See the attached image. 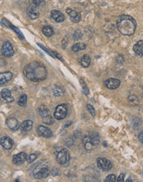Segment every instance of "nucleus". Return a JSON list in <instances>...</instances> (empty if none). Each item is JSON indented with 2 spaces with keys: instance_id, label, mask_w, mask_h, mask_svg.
Listing matches in <instances>:
<instances>
[{
  "instance_id": "nucleus-12",
  "label": "nucleus",
  "mask_w": 143,
  "mask_h": 182,
  "mask_svg": "<svg viewBox=\"0 0 143 182\" xmlns=\"http://www.w3.org/2000/svg\"><path fill=\"white\" fill-rule=\"evenodd\" d=\"M66 12L68 13V15L70 16L71 21L73 22H76L77 23V22H79L80 20H81V15L75 10H74L72 8H67Z\"/></svg>"
},
{
  "instance_id": "nucleus-36",
  "label": "nucleus",
  "mask_w": 143,
  "mask_h": 182,
  "mask_svg": "<svg viewBox=\"0 0 143 182\" xmlns=\"http://www.w3.org/2000/svg\"><path fill=\"white\" fill-rule=\"evenodd\" d=\"M42 0H33V3L35 4V5L38 6L40 3H42Z\"/></svg>"
},
{
  "instance_id": "nucleus-17",
  "label": "nucleus",
  "mask_w": 143,
  "mask_h": 182,
  "mask_svg": "<svg viewBox=\"0 0 143 182\" xmlns=\"http://www.w3.org/2000/svg\"><path fill=\"white\" fill-rule=\"evenodd\" d=\"M32 126H33V123L32 120H25L21 123L20 125V128L22 132H29V131L32 130Z\"/></svg>"
},
{
  "instance_id": "nucleus-13",
  "label": "nucleus",
  "mask_w": 143,
  "mask_h": 182,
  "mask_svg": "<svg viewBox=\"0 0 143 182\" xmlns=\"http://www.w3.org/2000/svg\"><path fill=\"white\" fill-rule=\"evenodd\" d=\"M6 124L8 127V128L12 131H17L20 127L18 120L15 118H8L6 121Z\"/></svg>"
},
{
  "instance_id": "nucleus-18",
  "label": "nucleus",
  "mask_w": 143,
  "mask_h": 182,
  "mask_svg": "<svg viewBox=\"0 0 143 182\" xmlns=\"http://www.w3.org/2000/svg\"><path fill=\"white\" fill-rule=\"evenodd\" d=\"M133 51L137 56L143 57V41H139L134 45Z\"/></svg>"
},
{
  "instance_id": "nucleus-23",
  "label": "nucleus",
  "mask_w": 143,
  "mask_h": 182,
  "mask_svg": "<svg viewBox=\"0 0 143 182\" xmlns=\"http://www.w3.org/2000/svg\"><path fill=\"white\" fill-rule=\"evenodd\" d=\"M90 63H91V58L89 57V56H88V55H85L80 60V65L83 67L86 68V67L89 66Z\"/></svg>"
},
{
  "instance_id": "nucleus-33",
  "label": "nucleus",
  "mask_w": 143,
  "mask_h": 182,
  "mask_svg": "<svg viewBox=\"0 0 143 182\" xmlns=\"http://www.w3.org/2000/svg\"><path fill=\"white\" fill-rule=\"evenodd\" d=\"M37 45L39 46H40V47H41V48H42V49H43V50H44V51H45V52H47V54L51 55V56H53V57H55V56H54V55L52 54V52H51V51H49L48 49H46V47H45V46H44L41 45V44H39V43H38V44H37Z\"/></svg>"
},
{
  "instance_id": "nucleus-3",
  "label": "nucleus",
  "mask_w": 143,
  "mask_h": 182,
  "mask_svg": "<svg viewBox=\"0 0 143 182\" xmlns=\"http://www.w3.org/2000/svg\"><path fill=\"white\" fill-rule=\"evenodd\" d=\"M99 143H100L99 135L98 134V133H95V132L89 133L84 136V138H83V144H84L85 148L87 151H92V150L96 148L99 144Z\"/></svg>"
},
{
  "instance_id": "nucleus-8",
  "label": "nucleus",
  "mask_w": 143,
  "mask_h": 182,
  "mask_svg": "<svg viewBox=\"0 0 143 182\" xmlns=\"http://www.w3.org/2000/svg\"><path fill=\"white\" fill-rule=\"evenodd\" d=\"M2 54L6 57H11L14 55V49L9 42H4L1 48Z\"/></svg>"
},
{
  "instance_id": "nucleus-11",
  "label": "nucleus",
  "mask_w": 143,
  "mask_h": 182,
  "mask_svg": "<svg viewBox=\"0 0 143 182\" xmlns=\"http://www.w3.org/2000/svg\"><path fill=\"white\" fill-rule=\"evenodd\" d=\"M27 160H28V157H27V154L25 152H20L12 157V162L15 165H22V164L24 163Z\"/></svg>"
},
{
  "instance_id": "nucleus-6",
  "label": "nucleus",
  "mask_w": 143,
  "mask_h": 182,
  "mask_svg": "<svg viewBox=\"0 0 143 182\" xmlns=\"http://www.w3.org/2000/svg\"><path fill=\"white\" fill-rule=\"evenodd\" d=\"M68 108L66 104H59L55 109L54 117L57 120H62L67 116Z\"/></svg>"
},
{
  "instance_id": "nucleus-19",
  "label": "nucleus",
  "mask_w": 143,
  "mask_h": 182,
  "mask_svg": "<svg viewBox=\"0 0 143 182\" xmlns=\"http://www.w3.org/2000/svg\"><path fill=\"white\" fill-rule=\"evenodd\" d=\"M1 95L3 98V99H5L7 102L12 103L14 101V98L12 97V94L8 89H3V90L1 91Z\"/></svg>"
},
{
  "instance_id": "nucleus-34",
  "label": "nucleus",
  "mask_w": 143,
  "mask_h": 182,
  "mask_svg": "<svg viewBox=\"0 0 143 182\" xmlns=\"http://www.w3.org/2000/svg\"><path fill=\"white\" fill-rule=\"evenodd\" d=\"M124 174H120V176H118V178L117 179V181L118 182H121V181H123V179H124Z\"/></svg>"
},
{
  "instance_id": "nucleus-26",
  "label": "nucleus",
  "mask_w": 143,
  "mask_h": 182,
  "mask_svg": "<svg viewBox=\"0 0 143 182\" xmlns=\"http://www.w3.org/2000/svg\"><path fill=\"white\" fill-rule=\"evenodd\" d=\"M43 34L46 36H52L54 34V31L50 26H45L42 28Z\"/></svg>"
},
{
  "instance_id": "nucleus-27",
  "label": "nucleus",
  "mask_w": 143,
  "mask_h": 182,
  "mask_svg": "<svg viewBox=\"0 0 143 182\" xmlns=\"http://www.w3.org/2000/svg\"><path fill=\"white\" fill-rule=\"evenodd\" d=\"M83 36V33L79 29H77V30L75 31V32H74L73 35V38L75 40H80L82 38Z\"/></svg>"
},
{
  "instance_id": "nucleus-30",
  "label": "nucleus",
  "mask_w": 143,
  "mask_h": 182,
  "mask_svg": "<svg viewBox=\"0 0 143 182\" xmlns=\"http://www.w3.org/2000/svg\"><path fill=\"white\" fill-rule=\"evenodd\" d=\"M87 109H88V112L90 113V114H91L93 117H95V109L94 107L92 106L91 104H89V103L87 104Z\"/></svg>"
},
{
  "instance_id": "nucleus-10",
  "label": "nucleus",
  "mask_w": 143,
  "mask_h": 182,
  "mask_svg": "<svg viewBox=\"0 0 143 182\" xmlns=\"http://www.w3.org/2000/svg\"><path fill=\"white\" fill-rule=\"evenodd\" d=\"M121 82L118 79H114V78H109V79H106L104 81V85L107 88L109 89H116L120 86Z\"/></svg>"
},
{
  "instance_id": "nucleus-28",
  "label": "nucleus",
  "mask_w": 143,
  "mask_h": 182,
  "mask_svg": "<svg viewBox=\"0 0 143 182\" xmlns=\"http://www.w3.org/2000/svg\"><path fill=\"white\" fill-rule=\"evenodd\" d=\"M43 123H46L47 125H51L52 123H54V119L52 118V116H48V117H46V118H42Z\"/></svg>"
},
{
  "instance_id": "nucleus-24",
  "label": "nucleus",
  "mask_w": 143,
  "mask_h": 182,
  "mask_svg": "<svg viewBox=\"0 0 143 182\" xmlns=\"http://www.w3.org/2000/svg\"><path fill=\"white\" fill-rule=\"evenodd\" d=\"M86 48V44L83 42H78L76 44H75L72 46V51L74 52H78L79 51H82V50H85Z\"/></svg>"
},
{
  "instance_id": "nucleus-4",
  "label": "nucleus",
  "mask_w": 143,
  "mask_h": 182,
  "mask_svg": "<svg viewBox=\"0 0 143 182\" xmlns=\"http://www.w3.org/2000/svg\"><path fill=\"white\" fill-rule=\"evenodd\" d=\"M50 174V170L47 165L44 163H39L33 171L34 177L37 180L45 179Z\"/></svg>"
},
{
  "instance_id": "nucleus-22",
  "label": "nucleus",
  "mask_w": 143,
  "mask_h": 182,
  "mask_svg": "<svg viewBox=\"0 0 143 182\" xmlns=\"http://www.w3.org/2000/svg\"><path fill=\"white\" fill-rule=\"evenodd\" d=\"M38 113H39L40 116L42 118H46L48 116H51L50 111H49V109L46 106H40L39 109H38Z\"/></svg>"
},
{
  "instance_id": "nucleus-5",
  "label": "nucleus",
  "mask_w": 143,
  "mask_h": 182,
  "mask_svg": "<svg viewBox=\"0 0 143 182\" xmlns=\"http://www.w3.org/2000/svg\"><path fill=\"white\" fill-rule=\"evenodd\" d=\"M70 159V155L69 151L65 148L61 149L59 152L56 153V161L59 164L61 165H65L69 161Z\"/></svg>"
},
{
  "instance_id": "nucleus-1",
  "label": "nucleus",
  "mask_w": 143,
  "mask_h": 182,
  "mask_svg": "<svg viewBox=\"0 0 143 182\" xmlns=\"http://www.w3.org/2000/svg\"><path fill=\"white\" fill-rule=\"evenodd\" d=\"M23 74L29 80L34 82H39L44 80L47 76L46 67L42 64L33 61L27 65L23 70Z\"/></svg>"
},
{
  "instance_id": "nucleus-32",
  "label": "nucleus",
  "mask_w": 143,
  "mask_h": 182,
  "mask_svg": "<svg viewBox=\"0 0 143 182\" xmlns=\"http://www.w3.org/2000/svg\"><path fill=\"white\" fill-rule=\"evenodd\" d=\"M9 26H10L9 27H12V29H13V30L15 31L16 32H17V34H18V36H20V37H21L22 39H23V38H24V37H23V36L22 35L21 32H20V31H19L18 29V28H16V27H14V26H12V25H11V24H9Z\"/></svg>"
},
{
  "instance_id": "nucleus-31",
  "label": "nucleus",
  "mask_w": 143,
  "mask_h": 182,
  "mask_svg": "<svg viewBox=\"0 0 143 182\" xmlns=\"http://www.w3.org/2000/svg\"><path fill=\"white\" fill-rule=\"evenodd\" d=\"M37 158V155L35 154V153H32V154H30V156L28 157V163H32Z\"/></svg>"
},
{
  "instance_id": "nucleus-16",
  "label": "nucleus",
  "mask_w": 143,
  "mask_h": 182,
  "mask_svg": "<svg viewBox=\"0 0 143 182\" xmlns=\"http://www.w3.org/2000/svg\"><path fill=\"white\" fill-rule=\"evenodd\" d=\"M12 77V72H3L0 74V85H3L11 80Z\"/></svg>"
},
{
  "instance_id": "nucleus-7",
  "label": "nucleus",
  "mask_w": 143,
  "mask_h": 182,
  "mask_svg": "<svg viewBox=\"0 0 143 182\" xmlns=\"http://www.w3.org/2000/svg\"><path fill=\"white\" fill-rule=\"evenodd\" d=\"M97 165L101 170H104V171H109L112 169V167H113V165L111 163V161L109 160H108L107 158L104 157L98 158Z\"/></svg>"
},
{
  "instance_id": "nucleus-25",
  "label": "nucleus",
  "mask_w": 143,
  "mask_h": 182,
  "mask_svg": "<svg viewBox=\"0 0 143 182\" xmlns=\"http://www.w3.org/2000/svg\"><path fill=\"white\" fill-rule=\"evenodd\" d=\"M18 103L19 106L21 107H26L27 103H28V96L26 94H22L21 96L19 97L18 100Z\"/></svg>"
},
{
  "instance_id": "nucleus-14",
  "label": "nucleus",
  "mask_w": 143,
  "mask_h": 182,
  "mask_svg": "<svg viewBox=\"0 0 143 182\" xmlns=\"http://www.w3.org/2000/svg\"><path fill=\"white\" fill-rule=\"evenodd\" d=\"M0 143H1V146L6 150H9V149L12 148V146H13V141L9 136H6L1 137Z\"/></svg>"
},
{
  "instance_id": "nucleus-20",
  "label": "nucleus",
  "mask_w": 143,
  "mask_h": 182,
  "mask_svg": "<svg viewBox=\"0 0 143 182\" xmlns=\"http://www.w3.org/2000/svg\"><path fill=\"white\" fill-rule=\"evenodd\" d=\"M28 15L32 20H35L39 17V11L35 7H30L28 9Z\"/></svg>"
},
{
  "instance_id": "nucleus-2",
  "label": "nucleus",
  "mask_w": 143,
  "mask_h": 182,
  "mask_svg": "<svg viewBox=\"0 0 143 182\" xmlns=\"http://www.w3.org/2000/svg\"><path fill=\"white\" fill-rule=\"evenodd\" d=\"M117 27L120 33H122V35L131 36L136 31L137 23L134 18L131 16L122 15L117 20Z\"/></svg>"
},
{
  "instance_id": "nucleus-9",
  "label": "nucleus",
  "mask_w": 143,
  "mask_h": 182,
  "mask_svg": "<svg viewBox=\"0 0 143 182\" xmlns=\"http://www.w3.org/2000/svg\"><path fill=\"white\" fill-rule=\"evenodd\" d=\"M37 132L38 135L43 137H46V138H50L52 136V130L48 128L46 126H43V125H39L37 128Z\"/></svg>"
},
{
  "instance_id": "nucleus-15",
  "label": "nucleus",
  "mask_w": 143,
  "mask_h": 182,
  "mask_svg": "<svg viewBox=\"0 0 143 182\" xmlns=\"http://www.w3.org/2000/svg\"><path fill=\"white\" fill-rule=\"evenodd\" d=\"M51 17L56 22H62L65 20V16L63 15V13L58 10H52L51 12Z\"/></svg>"
},
{
  "instance_id": "nucleus-29",
  "label": "nucleus",
  "mask_w": 143,
  "mask_h": 182,
  "mask_svg": "<svg viewBox=\"0 0 143 182\" xmlns=\"http://www.w3.org/2000/svg\"><path fill=\"white\" fill-rule=\"evenodd\" d=\"M117 177H116L115 175H113V174H112V175H109V176H108L105 178V180H104V181L105 182H116L117 181Z\"/></svg>"
},
{
  "instance_id": "nucleus-21",
  "label": "nucleus",
  "mask_w": 143,
  "mask_h": 182,
  "mask_svg": "<svg viewBox=\"0 0 143 182\" xmlns=\"http://www.w3.org/2000/svg\"><path fill=\"white\" fill-rule=\"evenodd\" d=\"M52 92H53V94H54L55 96H56V97H61V96L64 95L65 90L64 89L62 88V87H61V86L55 85L53 89H52Z\"/></svg>"
},
{
  "instance_id": "nucleus-35",
  "label": "nucleus",
  "mask_w": 143,
  "mask_h": 182,
  "mask_svg": "<svg viewBox=\"0 0 143 182\" xmlns=\"http://www.w3.org/2000/svg\"><path fill=\"white\" fill-rule=\"evenodd\" d=\"M138 139H139L141 143H143V131H141L139 133V135H138Z\"/></svg>"
}]
</instances>
